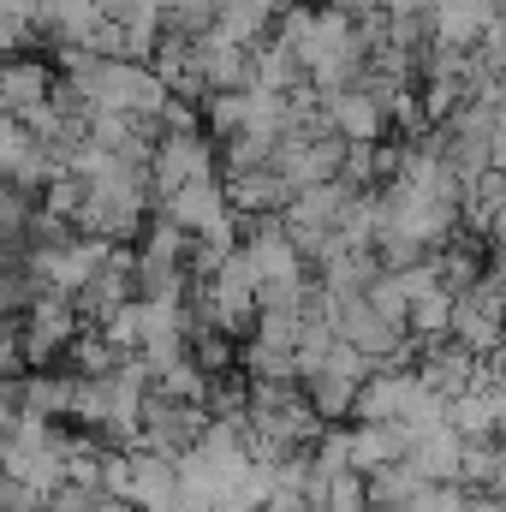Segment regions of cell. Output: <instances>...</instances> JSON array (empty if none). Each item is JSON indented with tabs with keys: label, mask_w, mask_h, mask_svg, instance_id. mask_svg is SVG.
<instances>
[{
	"label": "cell",
	"mask_w": 506,
	"mask_h": 512,
	"mask_svg": "<svg viewBox=\"0 0 506 512\" xmlns=\"http://www.w3.org/2000/svg\"><path fill=\"white\" fill-rule=\"evenodd\" d=\"M203 423H209V411H203L197 399H173V393L149 387V393L137 399V441H131V447H149V453L179 459V453L203 435Z\"/></svg>",
	"instance_id": "1"
},
{
	"label": "cell",
	"mask_w": 506,
	"mask_h": 512,
	"mask_svg": "<svg viewBox=\"0 0 506 512\" xmlns=\"http://www.w3.org/2000/svg\"><path fill=\"white\" fill-rule=\"evenodd\" d=\"M405 471L423 477V483H459V459H465V435H453L447 423L441 429H423L405 441Z\"/></svg>",
	"instance_id": "2"
},
{
	"label": "cell",
	"mask_w": 506,
	"mask_h": 512,
	"mask_svg": "<svg viewBox=\"0 0 506 512\" xmlns=\"http://www.w3.org/2000/svg\"><path fill=\"white\" fill-rule=\"evenodd\" d=\"M239 370H245L251 382H298V358H292L286 346H262V340H251V346H245Z\"/></svg>",
	"instance_id": "3"
},
{
	"label": "cell",
	"mask_w": 506,
	"mask_h": 512,
	"mask_svg": "<svg viewBox=\"0 0 506 512\" xmlns=\"http://www.w3.org/2000/svg\"><path fill=\"white\" fill-rule=\"evenodd\" d=\"M42 501H48V489H36V483L0 471V512H42Z\"/></svg>",
	"instance_id": "4"
}]
</instances>
